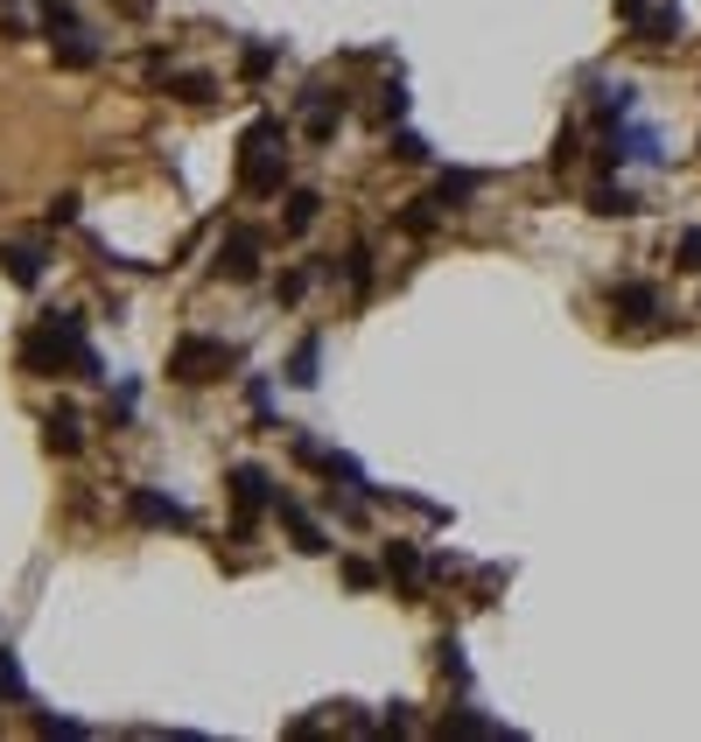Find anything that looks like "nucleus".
<instances>
[{
    "label": "nucleus",
    "instance_id": "obj_1",
    "mask_svg": "<svg viewBox=\"0 0 701 742\" xmlns=\"http://www.w3.org/2000/svg\"><path fill=\"white\" fill-rule=\"evenodd\" d=\"M22 372L29 378H56V372H78V378H106L99 365V351H91V336H85V315L78 309H50L35 330L22 336Z\"/></svg>",
    "mask_w": 701,
    "mask_h": 742
},
{
    "label": "nucleus",
    "instance_id": "obj_2",
    "mask_svg": "<svg viewBox=\"0 0 701 742\" xmlns=\"http://www.w3.org/2000/svg\"><path fill=\"white\" fill-rule=\"evenodd\" d=\"M239 189L245 197H281L288 189V120L260 112L239 141Z\"/></svg>",
    "mask_w": 701,
    "mask_h": 742
},
{
    "label": "nucleus",
    "instance_id": "obj_3",
    "mask_svg": "<svg viewBox=\"0 0 701 742\" xmlns=\"http://www.w3.org/2000/svg\"><path fill=\"white\" fill-rule=\"evenodd\" d=\"M245 365L239 344H224V336H183L176 351H168V378L176 386H211V378H232Z\"/></svg>",
    "mask_w": 701,
    "mask_h": 742
},
{
    "label": "nucleus",
    "instance_id": "obj_4",
    "mask_svg": "<svg viewBox=\"0 0 701 742\" xmlns=\"http://www.w3.org/2000/svg\"><path fill=\"white\" fill-rule=\"evenodd\" d=\"M224 490H232V505H239V540H253V525H260V511H274V498H281V484L267 477L260 463H239L232 477H224Z\"/></svg>",
    "mask_w": 701,
    "mask_h": 742
},
{
    "label": "nucleus",
    "instance_id": "obj_5",
    "mask_svg": "<svg viewBox=\"0 0 701 742\" xmlns=\"http://www.w3.org/2000/svg\"><path fill=\"white\" fill-rule=\"evenodd\" d=\"M260 253H267V239L253 232V224H232L218 245V274L224 280H260Z\"/></svg>",
    "mask_w": 701,
    "mask_h": 742
},
{
    "label": "nucleus",
    "instance_id": "obj_6",
    "mask_svg": "<svg viewBox=\"0 0 701 742\" xmlns=\"http://www.w3.org/2000/svg\"><path fill=\"white\" fill-rule=\"evenodd\" d=\"M127 519H134V525H162V532H189V525H197L176 498H162V490H147V484L127 490Z\"/></svg>",
    "mask_w": 701,
    "mask_h": 742
},
{
    "label": "nucleus",
    "instance_id": "obj_7",
    "mask_svg": "<svg viewBox=\"0 0 701 742\" xmlns=\"http://www.w3.org/2000/svg\"><path fill=\"white\" fill-rule=\"evenodd\" d=\"M611 309H617L624 322H632V330H646V322L667 315V301H659L653 280H611Z\"/></svg>",
    "mask_w": 701,
    "mask_h": 742
},
{
    "label": "nucleus",
    "instance_id": "obj_8",
    "mask_svg": "<svg viewBox=\"0 0 701 742\" xmlns=\"http://www.w3.org/2000/svg\"><path fill=\"white\" fill-rule=\"evenodd\" d=\"M337 126H344V91L309 85V91H302V133H309V141H330Z\"/></svg>",
    "mask_w": 701,
    "mask_h": 742
},
{
    "label": "nucleus",
    "instance_id": "obj_9",
    "mask_svg": "<svg viewBox=\"0 0 701 742\" xmlns=\"http://www.w3.org/2000/svg\"><path fill=\"white\" fill-rule=\"evenodd\" d=\"M274 511H281V525H288V532H295V546H302V554H330V540H324V525H316V519H309V511H302V498H288V490H281V498H274Z\"/></svg>",
    "mask_w": 701,
    "mask_h": 742
},
{
    "label": "nucleus",
    "instance_id": "obj_10",
    "mask_svg": "<svg viewBox=\"0 0 701 742\" xmlns=\"http://www.w3.org/2000/svg\"><path fill=\"white\" fill-rule=\"evenodd\" d=\"M478 189H484L478 168H442V176H435V203H442V211H470Z\"/></svg>",
    "mask_w": 701,
    "mask_h": 742
},
{
    "label": "nucleus",
    "instance_id": "obj_11",
    "mask_svg": "<svg viewBox=\"0 0 701 742\" xmlns=\"http://www.w3.org/2000/svg\"><path fill=\"white\" fill-rule=\"evenodd\" d=\"M435 735H484V742H519V729H505V721H491V715H470V708L442 715V729H435Z\"/></svg>",
    "mask_w": 701,
    "mask_h": 742
},
{
    "label": "nucleus",
    "instance_id": "obj_12",
    "mask_svg": "<svg viewBox=\"0 0 701 742\" xmlns=\"http://www.w3.org/2000/svg\"><path fill=\"white\" fill-rule=\"evenodd\" d=\"M43 442H50V455H78V448H85V421H78V407H56L50 421H43Z\"/></svg>",
    "mask_w": 701,
    "mask_h": 742
},
{
    "label": "nucleus",
    "instance_id": "obj_13",
    "mask_svg": "<svg viewBox=\"0 0 701 742\" xmlns=\"http://www.w3.org/2000/svg\"><path fill=\"white\" fill-rule=\"evenodd\" d=\"M386 575H401V588H407V602L421 596V582H428V561L414 554V540H393V546H386Z\"/></svg>",
    "mask_w": 701,
    "mask_h": 742
},
{
    "label": "nucleus",
    "instance_id": "obj_14",
    "mask_svg": "<svg viewBox=\"0 0 701 742\" xmlns=\"http://www.w3.org/2000/svg\"><path fill=\"white\" fill-rule=\"evenodd\" d=\"M288 211H281V232L288 239H302V232H316V218H324V197H316V189H288Z\"/></svg>",
    "mask_w": 701,
    "mask_h": 742
},
{
    "label": "nucleus",
    "instance_id": "obj_15",
    "mask_svg": "<svg viewBox=\"0 0 701 742\" xmlns=\"http://www.w3.org/2000/svg\"><path fill=\"white\" fill-rule=\"evenodd\" d=\"M0 274H8L14 288H35V280H43V253H35V245H0Z\"/></svg>",
    "mask_w": 701,
    "mask_h": 742
},
{
    "label": "nucleus",
    "instance_id": "obj_16",
    "mask_svg": "<svg viewBox=\"0 0 701 742\" xmlns=\"http://www.w3.org/2000/svg\"><path fill=\"white\" fill-rule=\"evenodd\" d=\"M316 365H324V336L309 330V336L295 344V357H288V386H316V378H324Z\"/></svg>",
    "mask_w": 701,
    "mask_h": 742
},
{
    "label": "nucleus",
    "instance_id": "obj_17",
    "mask_svg": "<svg viewBox=\"0 0 701 742\" xmlns=\"http://www.w3.org/2000/svg\"><path fill=\"white\" fill-rule=\"evenodd\" d=\"M632 29H638V43H680V8H646Z\"/></svg>",
    "mask_w": 701,
    "mask_h": 742
},
{
    "label": "nucleus",
    "instance_id": "obj_18",
    "mask_svg": "<svg viewBox=\"0 0 701 742\" xmlns=\"http://www.w3.org/2000/svg\"><path fill=\"white\" fill-rule=\"evenodd\" d=\"M56 64H64V70H91V64H99V43H91L85 29L56 35Z\"/></svg>",
    "mask_w": 701,
    "mask_h": 742
},
{
    "label": "nucleus",
    "instance_id": "obj_19",
    "mask_svg": "<svg viewBox=\"0 0 701 742\" xmlns=\"http://www.w3.org/2000/svg\"><path fill=\"white\" fill-rule=\"evenodd\" d=\"M590 211H596V218H632L638 197H632L624 182H596V189H590Z\"/></svg>",
    "mask_w": 701,
    "mask_h": 742
},
{
    "label": "nucleus",
    "instance_id": "obj_20",
    "mask_svg": "<svg viewBox=\"0 0 701 742\" xmlns=\"http://www.w3.org/2000/svg\"><path fill=\"white\" fill-rule=\"evenodd\" d=\"M168 91H176L183 106H211L218 99V85L204 78V70H168Z\"/></svg>",
    "mask_w": 701,
    "mask_h": 742
},
{
    "label": "nucleus",
    "instance_id": "obj_21",
    "mask_svg": "<svg viewBox=\"0 0 701 742\" xmlns=\"http://www.w3.org/2000/svg\"><path fill=\"white\" fill-rule=\"evenodd\" d=\"M344 288H351L358 301L372 295V245H351V253H344Z\"/></svg>",
    "mask_w": 701,
    "mask_h": 742
},
{
    "label": "nucleus",
    "instance_id": "obj_22",
    "mask_svg": "<svg viewBox=\"0 0 701 742\" xmlns=\"http://www.w3.org/2000/svg\"><path fill=\"white\" fill-rule=\"evenodd\" d=\"M435 218H442V203H435V197H421V203H407V211H401V232L428 239V232H435Z\"/></svg>",
    "mask_w": 701,
    "mask_h": 742
},
{
    "label": "nucleus",
    "instance_id": "obj_23",
    "mask_svg": "<svg viewBox=\"0 0 701 742\" xmlns=\"http://www.w3.org/2000/svg\"><path fill=\"white\" fill-rule=\"evenodd\" d=\"M407 106H414V99H407V85H401V78L379 85V120H386V126H401V120H407Z\"/></svg>",
    "mask_w": 701,
    "mask_h": 742
},
{
    "label": "nucleus",
    "instance_id": "obj_24",
    "mask_svg": "<svg viewBox=\"0 0 701 742\" xmlns=\"http://www.w3.org/2000/svg\"><path fill=\"white\" fill-rule=\"evenodd\" d=\"M274 43H245V56H239V70H245V85H260V78H267V70H274Z\"/></svg>",
    "mask_w": 701,
    "mask_h": 742
},
{
    "label": "nucleus",
    "instance_id": "obj_25",
    "mask_svg": "<svg viewBox=\"0 0 701 742\" xmlns=\"http://www.w3.org/2000/svg\"><path fill=\"white\" fill-rule=\"evenodd\" d=\"M435 665H442V673L457 679V687H470V658H463V644H457V638H442V644H435Z\"/></svg>",
    "mask_w": 701,
    "mask_h": 742
},
{
    "label": "nucleus",
    "instance_id": "obj_26",
    "mask_svg": "<svg viewBox=\"0 0 701 742\" xmlns=\"http://www.w3.org/2000/svg\"><path fill=\"white\" fill-rule=\"evenodd\" d=\"M576 155H582V126H561L555 147H547V168H576Z\"/></svg>",
    "mask_w": 701,
    "mask_h": 742
},
{
    "label": "nucleus",
    "instance_id": "obj_27",
    "mask_svg": "<svg viewBox=\"0 0 701 742\" xmlns=\"http://www.w3.org/2000/svg\"><path fill=\"white\" fill-rule=\"evenodd\" d=\"M673 266H688V274H701V224H688V232L673 239Z\"/></svg>",
    "mask_w": 701,
    "mask_h": 742
},
{
    "label": "nucleus",
    "instance_id": "obj_28",
    "mask_svg": "<svg viewBox=\"0 0 701 742\" xmlns=\"http://www.w3.org/2000/svg\"><path fill=\"white\" fill-rule=\"evenodd\" d=\"M393 162H428V141L414 126H393Z\"/></svg>",
    "mask_w": 701,
    "mask_h": 742
},
{
    "label": "nucleus",
    "instance_id": "obj_29",
    "mask_svg": "<svg viewBox=\"0 0 701 742\" xmlns=\"http://www.w3.org/2000/svg\"><path fill=\"white\" fill-rule=\"evenodd\" d=\"M43 224H50V232H70V224H78V197H50L43 203Z\"/></svg>",
    "mask_w": 701,
    "mask_h": 742
},
{
    "label": "nucleus",
    "instance_id": "obj_30",
    "mask_svg": "<svg viewBox=\"0 0 701 742\" xmlns=\"http://www.w3.org/2000/svg\"><path fill=\"white\" fill-rule=\"evenodd\" d=\"M309 280H316V274H281L274 295H281V301H302V295H309Z\"/></svg>",
    "mask_w": 701,
    "mask_h": 742
},
{
    "label": "nucleus",
    "instance_id": "obj_31",
    "mask_svg": "<svg viewBox=\"0 0 701 742\" xmlns=\"http://www.w3.org/2000/svg\"><path fill=\"white\" fill-rule=\"evenodd\" d=\"M35 729H43V735H85V721H64V715H35Z\"/></svg>",
    "mask_w": 701,
    "mask_h": 742
},
{
    "label": "nucleus",
    "instance_id": "obj_32",
    "mask_svg": "<svg viewBox=\"0 0 701 742\" xmlns=\"http://www.w3.org/2000/svg\"><path fill=\"white\" fill-rule=\"evenodd\" d=\"M344 582H351V588H372L379 567H372V561H344Z\"/></svg>",
    "mask_w": 701,
    "mask_h": 742
},
{
    "label": "nucleus",
    "instance_id": "obj_33",
    "mask_svg": "<svg viewBox=\"0 0 701 742\" xmlns=\"http://www.w3.org/2000/svg\"><path fill=\"white\" fill-rule=\"evenodd\" d=\"M646 8H653V0H617V14H624V22H638Z\"/></svg>",
    "mask_w": 701,
    "mask_h": 742
},
{
    "label": "nucleus",
    "instance_id": "obj_34",
    "mask_svg": "<svg viewBox=\"0 0 701 742\" xmlns=\"http://www.w3.org/2000/svg\"><path fill=\"white\" fill-rule=\"evenodd\" d=\"M147 8H155V0H127V14H147Z\"/></svg>",
    "mask_w": 701,
    "mask_h": 742
},
{
    "label": "nucleus",
    "instance_id": "obj_35",
    "mask_svg": "<svg viewBox=\"0 0 701 742\" xmlns=\"http://www.w3.org/2000/svg\"><path fill=\"white\" fill-rule=\"evenodd\" d=\"M0 700H8V679H0Z\"/></svg>",
    "mask_w": 701,
    "mask_h": 742
}]
</instances>
